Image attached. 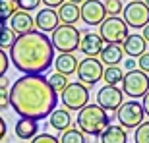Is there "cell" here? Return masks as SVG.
I'll return each mask as SVG.
<instances>
[{
    "label": "cell",
    "mask_w": 149,
    "mask_h": 143,
    "mask_svg": "<svg viewBox=\"0 0 149 143\" xmlns=\"http://www.w3.org/2000/svg\"><path fill=\"white\" fill-rule=\"evenodd\" d=\"M58 105V93L50 87L49 79L39 76H22L10 87V106L22 118L45 120Z\"/></svg>",
    "instance_id": "1"
},
{
    "label": "cell",
    "mask_w": 149,
    "mask_h": 143,
    "mask_svg": "<svg viewBox=\"0 0 149 143\" xmlns=\"http://www.w3.org/2000/svg\"><path fill=\"white\" fill-rule=\"evenodd\" d=\"M105 8L109 16H118V14L124 12V4L120 0H105Z\"/></svg>",
    "instance_id": "29"
},
{
    "label": "cell",
    "mask_w": 149,
    "mask_h": 143,
    "mask_svg": "<svg viewBox=\"0 0 149 143\" xmlns=\"http://www.w3.org/2000/svg\"><path fill=\"white\" fill-rule=\"evenodd\" d=\"M60 143H85V133L79 128H70L62 133Z\"/></svg>",
    "instance_id": "25"
},
{
    "label": "cell",
    "mask_w": 149,
    "mask_h": 143,
    "mask_svg": "<svg viewBox=\"0 0 149 143\" xmlns=\"http://www.w3.org/2000/svg\"><path fill=\"white\" fill-rule=\"evenodd\" d=\"M143 2H145V6H147V8H149V0H143Z\"/></svg>",
    "instance_id": "42"
},
{
    "label": "cell",
    "mask_w": 149,
    "mask_h": 143,
    "mask_svg": "<svg viewBox=\"0 0 149 143\" xmlns=\"http://www.w3.org/2000/svg\"><path fill=\"white\" fill-rule=\"evenodd\" d=\"M58 19H60L64 25H74L77 19H81V12H79V6L70 4V2H64V4L58 8Z\"/></svg>",
    "instance_id": "22"
},
{
    "label": "cell",
    "mask_w": 149,
    "mask_h": 143,
    "mask_svg": "<svg viewBox=\"0 0 149 143\" xmlns=\"http://www.w3.org/2000/svg\"><path fill=\"white\" fill-rule=\"evenodd\" d=\"M141 105H143V110H145V114L149 116V93H147V95L143 97V103H141Z\"/></svg>",
    "instance_id": "38"
},
{
    "label": "cell",
    "mask_w": 149,
    "mask_h": 143,
    "mask_svg": "<svg viewBox=\"0 0 149 143\" xmlns=\"http://www.w3.org/2000/svg\"><path fill=\"white\" fill-rule=\"evenodd\" d=\"M116 118L124 130H136L139 124H143L145 118L143 105H139L138 101H126L116 110Z\"/></svg>",
    "instance_id": "7"
},
{
    "label": "cell",
    "mask_w": 149,
    "mask_h": 143,
    "mask_svg": "<svg viewBox=\"0 0 149 143\" xmlns=\"http://www.w3.org/2000/svg\"><path fill=\"white\" fill-rule=\"evenodd\" d=\"M17 35L10 29V25H0V49H12Z\"/></svg>",
    "instance_id": "24"
},
{
    "label": "cell",
    "mask_w": 149,
    "mask_h": 143,
    "mask_svg": "<svg viewBox=\"0 0 149 143\" xmlns=\"http://www.w3.org/2000/svg\"><path fill=\"white\" fill-rule=\"evenodd\" d=\"M124 22L132 29H143L149 23V8L141 0H134L124 8Z\"/></svg>",
    "instance_id": "10"
},
{
    "label": "cell",
    "mask_w": 149,
    "mask_h": 143,
    "mask_svg": "<svg viewBox=\"0 0 149 143\" xmlns=\"http://www.w3.org/2000/svg\"><path fill=\"white\" fill-rule=\"evenodd\" d=\"M124 58V50H122V44H105V49L101 50L99 60L105 64V66H118Z\"/></svg>",
    "instance_id": "18"
},
{
    "label": "cell",
    "mask_w": 149,
    "mask_h": 143,
    "mask_svg": "<svg viewBox=\"0 0 149 143\" xmlns=\"http://www.w3.org/2000/svg\"><path fill=\"white\" fill-rule=\"evenodd\" d=\"M122 91L132 101L145 97L149 93V76L145 72H141L139 68L132 72H126L124 79H122Z\"/></svg>",
    "instance_id": "6"
},
{
    "label": "cell",
    "mask_w": 149,
    "mask_h": 143,
    "mask_svg": "<svg viewBox=\"0 0 149 143\" xmlns=\"http://www.w3.org/2000/svg\"><path fill=\"white\" fill-rule=\"evenodd\" d=\"M10 62L23 76L45 74L54 64V47L50 37L41 31L17 35L14 47L10 49Z\"/></svg>",
    "instance_id": "2"
},
{
    "label": "cell",
    "mask_w": 149,
    "mask_h": 143,
    "mask_svg": "<svg viewBox=\"0 0 149 143\" xmlns=\"http://www.w3.org/2000/svg\"><path fill=\"white\" fill-rule=\"evenodd\" d=\"M8 25H10V29L16 35H25V33H29V31H33V27H35V17L31 16L29 12L17 10L16 14L10 17Z\"/></svg>",
    "instance_id": "15"
},
{
    "label": "cell",
    "mask_w": 149,
    "mask_h": 143,
    "mask_svg": "<svg viewBox=\"0 0 149 143\" xmlns=\"http://www.w3.org/2000/svg\"><path fill=\"white\" fill-rule=\"evenodd\" d=\"M105 49V41L99 33L95 31H89V33L81 35V43H79V50H81L85 56H91V58H97L101 54V50Z\"/></svg>",
    "instance_id": "14"
},
{
    "label": "cell",
    "mask_w": 149,
    "mask_h": 143,
    "mask_svg": "<svg viewBox=\"0 0 149 143\" xmlns=\"http://www.w3.org/2000/svg\"><path fill=\"white\" fill-rule=\"evenodd\" d=\"M141 35H143V39L147 41V44H149V23L143 27V31H141Z\"/></svg>",
    "instance_id": "39"
},
{
    "label": "cell",
    "mask_w": 149,
    "mask_h": 143,
    "mask_svg": "<svg viewBox=\"0 0 149 143\" xmlns=\"http://www.w3.org/2000/svg\"><path fill=\"white\" fill-rule=\"evenodd\" d=\"M49 124L54 128L56 132L64 133L66 130H70L72 126V116H70V110L68 108H54L49 116Z\"/></svg>",
    "instance_id": "17"
},
{
    "label": "cell",
    "mask_w": 149,
    "mask_h": 143,
    "mask_svg": "<svg viewBox=\"0 0 149 143\" xmlns=\"http://www.w3.org/2000/svg\"><path fill=\"white\" fill-rule=\"evenodd\" d=\"M41 2H43L45 6H47V8H52V10H58V8H60L62 4H64V2H66V0H41Z\"/></svg>",
    "instance_id": "35"
},
{
    "label": "cell",
    "mask_w": 149,
    "mask_h": 143,
    "mask_svg": "<svg viewBox=\"0 0 149 143\" xmlns=\"http://www.w3.org/2000/svg\"><path fill=\"white\" fill-rule=\"evenodd\" d=\"M39 132V124L37 120H31V118H22L16 122V135L19 139H33Z\"/></svg>",
    "instance_id": "21"
},
{
    "label": "cell",
    "mask_w": 149,
    "mask_h": 143,
    "mask_svg": "<svg viewBox=\"0 0 149 143\" xmlns=\"http://www.w3.org/2000/svg\"><path fill=\"white\" fill-rule=\"evenodd\" d=\"M8 66H10V54H6V50L0 49V77L6 76Z\"/></svg>",
    "instance_id": "31"
},
{
    "label": "cell",
    "mask_w": 149,
    "mask_h": 143,
    "mask_svg": "<svg viewBox=\"0 0 149 143\" xmlns=\"http://www.w3.org/2000/svg\"><path fill=\"white\" fill-rule=\"evenodd\" d=\"M79 62L74 54H58L54 58V68L58 74H64V76H72L77 72Z\"/></svg>",
    "instance_id": "20"
},
{
    "label": "cell",
    "mask_w": 149,
    "mask_h": 143,
    "mask_svg": "<svg viewBox=\"0 0 149 143\" xmlns=\"http://www.w3.org/2000/svg\"><path fill=\"white\" fill-rule=\"evenodd\" d=\"M8 85H10V81H8L6 77H0V89H6Z\"/></svg>",
    "instance_id": "40"
},
{
    "label": "cell",
    "mask_w": 149,
    "mask_h": 143,
    "mask_svg": "<svg viewBox=\"0 0 149 143\" xmlns=\"http://www.w3.org/2000/svg\"><path fill=\"white\" fill-rule=\"evenodd\" d=\"M10 106V91L8 89H0V110Z\"/></svg>",
    "instance_id": "33"
},
{
    "label": "cell",
    "mask_w": 149,
    "mask_h": 143,
    "mask_svg": "<svg viewBox=\"0 0 149 143\" xmlns=\"http://www.w3.org/2000/svg\"><path fill=\"white\" fill-rule=\"evenodd\" d=\"M50 41H52L54 50H58L60 54H74L79 49V43H81V31L74 25H64L62 23L52 31Z\"/></svg>",
    "instance_id": "4"
},
{
    "label": "cell",
    "mask_w": 149,
    "mask_h": 143,
    "mask_svg": "<svg viewBox=\"0 0 149 143\" xmlns=\"http://www.w3.org/2000/svg\"><path fill=\"white\" fill-rule=\"evenodd\" d=\"M101 143H128L126 130L120 124H109L107 130L99 135Z\"/></svg>",
    "instance_id": "19"
},
{
    "label": "cell",
    "mask_w": 149,
    "mask_h": 143,
    "mask_svg": "<svg viewBox=\"0 0 149 143\" xmlns=\"http://www.w3.org/2000/svg\"><path fill=\"white\" fill-rule=\"evenodd\" d=\"M138 68L141 72H145V74H149V52H145V54L139 56V60H138Z\"/></svg>",
    "instance_id": "34"
},
{
    "label": "cell",
    "mask_w": 149,
    "mask_h": 143,
    "mask_svg": "<svg viewBox=\"0 0 149 143\" xmlns=\"http://www.w3.org/2000/svg\"><path fill=\"white\" fill-rule=\"evenodd\" d=\"M122 50H124L130 58H139L141 54L147 52V41L143 39V35L130 33L128 39L122 43Z\"/></svg>",
    "instance_id": "16"
},
{
    "label": "cell",
    "mask_w": 149,
    "mask_h": 143,
    "mask_svg": "<svg viewBox=\"0 0 149 143\" xmlns=\"http://www.w3.org/2000/svg\"><path fill=\"white\" fill-rule=\"evenodd\" d=\"M66 2H70V4H76V6H79V4H83L85 0H66Z\"/></svg>",
    "instance_id": "41"
},
{
    "label": "cell",
    "mask_w": 149,
    "mask_h": 143,
    "mask_svg": "<svg viewBox=\"0 0 149 143\" xmlns=\"http://www.w3.org/2000/svg\"><path fill=\"white\" fill-rule=\"evenodd\" d=\"M103 79H105V85H118L124 79V72L120 66H107L103 72Z\"/></svg>",
    "instance_id": "23"
},
{
    "label": "cell",
    "mask_w": 149,
    "mask_h": 143,
    "mask_svg": "<svg viewBox=\"0 0 149 143\" xmlns=\"http://www.w3.org/2000/svg\"><path fill=\"white\" fill-rule=\"evenodd\" d=\"M16 4L19 10L23 12H31V10H37L39 4H41V0H16Z\"/></svg>",
    "instance_id": "30"
},
{
    "label": "cell",
    "mask_w": 149,
    "mask_h": 143,
    "mask_svg": "<svg viewBox=\"0 0 149 143\" xmlns=\"http://www.w3.org/2000/svg\"><path fill=\"white\" fill-rule=\"evenodd\" d=\"M6 132H8V126H6V120L0 116V141H4L6 137Z\"/></svg>",
    "instance_id": "37"
},
{
    "label": "cell",
    "mask_w": 149,
    "mask_h": 143,
    "mask_svg": "<svg viewBox=\"0 0 149 143\" xmlns=\"http://www.w3.org/2000/svg\"><path fill=\"white\" fill-rule=\"evenodd\" d=\"M60 95H62V105L68 110H77L79 112L85 105H89V89L79 81L70 83Z\"/></svg>",
    "instance_id": "9"
},
{
    "label": "cell",
    "mask_w": 149,
    "mask_h": 143,
    "mask_svg": "<svg viewBox=\"0 0 149 143\" xmlns=\"http://www.w3.org/2000/svg\"><path fill=\"white\" fill-rule=\"evenodd\" d=\"M122 103H124V91L118 89L116 85H105L97 91V105L105 108L107 112L118 110Z\"/></svg>",
    "instance_id": "11"
},
{
    "label": "cell",
    "mask_w": 149,
    "mask_h": 143,
    "mask_svg": "<svg viewBox=\"0 0 149 143\" xmlns=\"http://www.w3.org/2000/svg\"><path fill=\"white\" fill-rule=\"evenodd\" d=\"M103 62L99 58H91V56H85L83 60H79V66H77V81L83 83L85 87H93L95 83L103 79Z\"/></svg>",
    "instance_id": "8"
},
{
    "label": "cell",
    "mask_w": 149,
    "mask_h": 143,
    "mask_svg": "<svg viewBox=\"0 0 149 143\" xmlns=\"http://www.w3.org/2000/svg\"><path fill=\"white\" fill-rule=\"evenodd\" d=\"M17 12L16 0H0V19L2 22H10V17Z\"/></svg>",
    "instance_id": "26"
},
{
    "label": "cell",
    "mask_w": 149,
    "mask_h": 143,
    "mask_svg": "<svg viewBox=\"0 0 149 143\" xmlns=\"http://www.w3.org/2000/svg\"><path fill=\"white\" fill-rule=\"evenodd\" d=\"M124 68H126L128 72L138 70V60H136V58H126V60H124Z\"/></svg>",
    "instance_id": "36"
},
{
    "label": "cell",
    "mask_w": 149,
    "mask_h": 143,
    "mask_svg": "<svg viewBox=\"0 0 149 143\" xmlns=\"http://www.w3.org/2000/svg\"><path fill=\"white\" fill-rule=\"evenodd\" d=\"M49 83H50V87L54 89V93H62V91H64V89L70 85V81H68V76H64V74H58V72H54V74L49 77Z\"/></svg>",
    "instance_id": "27"
},
{
    "label": "cell",
    "mask_w": 149,
    "mask_h": 143,
    "mask_svg": "<svg viewBox=\"0 0 149 143\" xmlns=\"http://www.w3.org/2000/svg\"><path fill=\"white\" fill-rule=\"evenodd\" d=\"M60 25V19H58V12L52 10V8H43V10L37 12L35 16V27L41 31V33H52L56 27Z\"/></svg>",
    "instance_id": "13"
},
{
    "label": "cell",
    "mask_w": 149,
    "mask_h": 143,
    "mask_svg": "<svg viewBox=\"0 0 149 143\" xmlns=\"http://www.w3.org/2000/svg\"><path fill=\"white\" fill-rule=\"evenodd\" d=\"M109 124H111V116L99 105H85L77 112V128L85 135H97L99 137Z\"/></svg>",
    "instance_id": "3"
},
{
    "label": "cell",
    "mask_w": 149,
    "mask_h": 143,
    "mask_svg": "<svg viewBox=\"0 0 149 143\" xmlns=\"http://www.w3.org/2000/svg\"><path fill=\"white\" fill-rule=\"evenodd\" d=\"M79 12H81L83 23H87V25H101L107 19V8L105 2H101V0H85Z\"/></svg>",
    "instance_id": "12"
},
{
    "label": "cell",
    "mask_w": 149,
    "mask_h": 143,
    "mask_svg": "<svg viewBox=\"0 0 149 143\" xmlns=\"http://www.w3.org/2000/svg\"><path fill=\"white\" fill-rule=\"evenodd\" d=\"M128 23L120 16H109L105 22L99 25V35L103 37L105 44H122L128 39Z\"/></svg>",
    "instance_id": "5"
},
{
    "label": "cell",
    "mask_w": 149,
    "mask_h": 143,
    "mask_svg": "<svg viewBox=\"0 0 149 143\" xmlns=\"http://www.w3.org/2000/svg\"><path fill=\"white\" fill-rule=\"evenodd\" d=\"M134 141L136 143H149V122H143V124H139L136 128Z\"/></svg>",
    "instance_id": "28"
},
{
    "label": "cell",
    "mask_w": 149,
    "mask_h": 143,
    "mask_svg": "<svg viewBox=\"0 0 149 143\" xmlns=\"http://www.w3.org/2000/svg\"><path fill=\"white\" fill-rule=\"evenodd\" d=\"M31 143H60V139L50 135V133H39L31 139Z\"/></svg>",
    "instance_id": "32"
},
{
    "label": "cell",
    "mask_w": 149,
    "mask_h": 143,
    "mask_svg": "<svg viewBox=\"0 0 149 143\" xmlns=\"http://www.w3.org/2000/svg\"><path fill=\"white\" fill-rule=\"evenodd\" d=\"M130 2H134V0H130Z\"/></svg>",
    "instance_id": "43"
}]
</instances>
